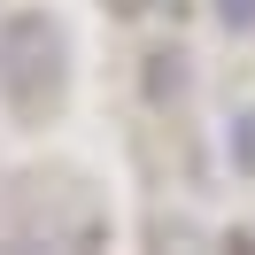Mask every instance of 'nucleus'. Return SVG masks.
<instances>
[{
    "label": "nucleus",
    "mask_w": 255,
    "mask_h": 255,
    "mask_svg": "<svg viewBox=\"0 0 255 255\" xmlns=\"http://www.w3.org/2000/svg\"><path fill=\"white\" fill-rule=\"evenodd\" d=\"M54 93H62V23L39 8L0 16V109L39 116Z\"/></svg>",
    "instance_id": "f257e3e1"
},
{
    "label": "nucleus",
    "mask_w": 255,
    "mask_h": 255,
    "mask_svg": "<svg viewBox=\"0 0 255 255\" xmlns=\"http://www.w3.org/2000/svg\"><path fill=\"white\" fill-rule=\"evenodd\" d=\"M147 93H155V101L186 93V54H147Z\"/></svg>",
    "instance_id": "f03ea898"
},
{
    "label": "nucleus",
    "mask_w": 255,
    "mask_h": 255,
    "mask_svg": "<svg viewBox=\"0 0 255 255\" xmlns=\"http://www.w3.org/2000/svg\"><path fill=\"white\" fill-rule=\"evenodd\" d=\"M209 16H217L232 39H248V31H255V0H209Z\"/></svg>",
    "instance_id": "7ed1b4c3"
},
{
    "label": "nucleus",
    "mask_w": 255,
    "mask_h": 255,
    "mask_svg": "<svg viewBox=\"0 0 255 255\" xmlns=\"http://www.w3.org/2000/svg\"><path fill=\"white\" fill-rule=\"evenodd\" d=\"M162 0H109V16H124V23H139V16H155Z\"/></svg>",
    "instance_id": "20e7f679"
}]
</instances>
